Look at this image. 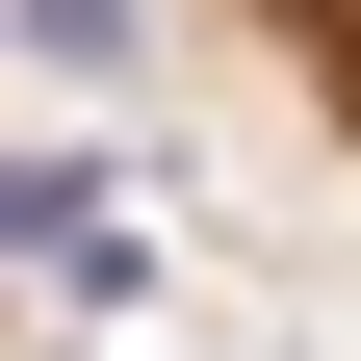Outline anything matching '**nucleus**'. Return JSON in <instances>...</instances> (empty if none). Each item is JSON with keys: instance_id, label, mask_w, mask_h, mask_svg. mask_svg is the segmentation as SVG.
Here are the masks:
<instances>
[{"instance_id": "f257e3e1", "label": "nucleus", "mask_w": 361, "mask_h": 361, "mask_svg": "<svg viewBox=\"0 0 361 361\" xmlns=\"http://www.w3.org/2000/svg\"><path fill=\"white\" fill-rule=\"evenodd\" d=\"M0 258H52V284H129V207L78 155H0Z\"/></svg>"}, {"instance_id": "f03ea898", "label": "nucleus", "mask_w": 361, "mask_h": 361, "mask_svg": "<svg viewBox=\"0 0 361 361\" xmlns=\"http://www.w3.org/2000/svg\"><path fill=\"white\" fill-rule=\"evenodd\" d=\"M0 26H26V78H129V52H155L129 0H0Z\"/></svg>"}]
</instances>
